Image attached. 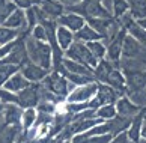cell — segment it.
I'll list each match as a JSON object with an SVG mask.
<instances>
[{
    "instance_id": "6da1fadb",
    "label": "cell",
    "mask_w": 146,
    "mask_h": 143,
    "mask_svg": "<svg viewBox=\"0 0 146 143\" xmlns=\"http://www.w3.org/2000/svg\"><path fill=\"white\" fill-rule=\"evenodd\" d=\"M24 42H26V50H27V56H29L30 62L39 65V67H42L47 71H50L53 67V62H51L53 51H51L50 44L35 39L30 33L27 35Z\"/></svg>"
},
{
    "instance_id": "7a4b0ae2",
    "label": "cell",
    "mask_w": 146,
    "mask_h": 143,
    "mask_svg": "<svg viewBox=\"0 0 146 143\" xmlns=\"http://www.w3.org/2000/svg\"><path fill=\"white\" fill-rule=\"evenodd\" d=\"M41 84L44 86L47 90L54 93L56 96L62 98V100H65V98L68 96V93L75 87L65 78V75L56 72V71H50V72L45 75V78L41 81Z\"/></svg>"
},
{
    "instance_id": "3957f363",
    "label": "cell",
    "mask_w": 146,
    "mask_h": 143,
    "mask_svg": "<svg viewBox=\"0 0 146 143\" xmlns=\"http://www.w3.org/2000/svg\"><path fill=\"white\" fill-rule=\"evenodd\" d=\"M65 56L71 60H75V62H80L86 65V67H90L94 69L96 67V63H98V60H96L94 56H92L90 50L88 48L86 45V42H82V41H75L69 45L66 50H65Z\"/></svg>"
},
{
    "instance_id": "277c9868",
    "label": "cell",
    "mask_w": 146,
    "mask_h": 143,
    "mask_svg": "<svg viewBox=\"0 0 146 143\" xmlns=\"http://www.w3.org/2000/svg\"><path fill=\"white\" fill-rule=\"evenodd\" d=\"M96 89H98V81H92V83L83 86H75L65 100L68 102H88L90 98L95 96Z\"/></svg>"
},
{
    "instance_id": "5b68a950",
    "label": "cell",
    "mask_w": 146,
    "mask_h": 143,
    "mask_svg": "<svg viewBox=\"0 0 146 143\" xmlns=\"http://www.w3.org/2000/svg\"><path fill=\"white\" fill-rule=\"evenodd\" d=\"M17 96H18V106L21 108H35L39 102V84L30 83L26 89L20 90Z\"/></svg>"
},
{
    "instance_id": "8992f818",
    "label": "cell",
    "mask_w": 146,
    "mask_h": 143,
    "mask_svg": "<svg viewBox=\"0 0 146 143\" xmlns=\"http://www.w3.org/2000/svg\"><path fill=\"white\" fill-rule=\"evenodd\" d=\"M127 36V30L121 27V30L116 33V36L107 44V51H106V57L107 60H110L113 63H119V60L122 57V45H123V39Z\"/></svg>"
},
{
    "instance_id": "52a82bcc",
    "label": "cell",
    "mask_w": 146,
    "mask_h": 143,
    "mask_svg": "<svg viewBox=\"0 0 146 143\" xmlns=\"http://www.w3.org/2000/svg\"><path fill=\"white\" fill-rule=\"evenodd\" d=\"M123 75H125L127 92L137 90V89H142V87L146 86V71H140V69H123Z\"/></svg>"
},
{
    "instance_id": "ba28073f",
    "label": "cell",
    "mask_w": 146,
    "mask_h": 143,
    "mask_svg": "<svg viewBox=\"0 0 146 143\" xmlns=\"http://www.w3.org/2000/svg\"><path fill=\"white\" fill-rule=\"evenodd\" d=\"M20 72L23 74L30 83H39V81H42L45 78V75L50 72V71H47L42 67H39V65H36V63L29 60V62H26L23 67L20 68Z\"/></svg>"
},
{
    "instance_id": "9c48e42d",
    "label": "cell",
    "mask_w": 146,
    "mask_h": 143,
    "mask_svg": "<svg viewBox=\"0 0 146 143\" xmlns=\"http://www.w3.org/2000/svg\"><path fill=\"white\" fill-rule=\"evenodd\" d=\"M122 96L119 92H116L111 86L106 84V83H98V89L95 93V100L98 101L100 107L104 104H115L117 101V98Z\"/></svg>"
},
{
    "instance_id": "30bf717a",
    "label": "cell",
    "mask_w": 146,
    "mask_h": 143,
    "mask_svg": "<svg viewBox=\"0 0 146 143\" xmlns=\"http://www.w3.org/2000/svg\"><path fill=\"white\" fill-rule=\"evenodd\" d=\"M38 6H39L42 15L50 20H57L62 14H65V6L57 0H41Z\"/></svg>"
},
{
    "instance_id": "8fae6325",
    "label": "cell",
    "mask_w": 146,
    "mask_h": 143,
    "mask_svg": "<svg viewBox=\"0 0 146 143\" xmlns=\"http://www.w3.org/2000/svg\"><path fill=\"white\" fill-rule=\"evenodd\" d=\"M146 48L140 44L139 41H136L131 35L125 36L123 39V45H122V57L123 59H137Z\"/></svg>"
},
{
    "instance_id": "7c38bea8",
    "label": "cell",
    "mask_w": 146,
    "mask_h": 143,
    "mask_svg": "<svg viewBox=\"0 0 146 143\" xmlns=\"http://www.w3.org/2000/svg\"><path fill=\"white\" fill-rule=\"evenodd\" d=\"M115 107H116V113L123 118H134L142 108L137 104H134L128 96H123V95L117 98V101L115 102Z\"/></svg>"
},
{
    "instance_id": "4fadbf2b",
    "label": "cell",
    "mask_w": 146,
    "mask_h": 143,
    "mask_svg": "<svg viewBox=\"0 0 146 143\" xmlns=\"http://www.w3.org/2000/svg\"><path fill=\"white\" fill-rule=\"evenodd\" d=\"M56 21H57L60 26H63V27H66V29H69L71 32H74V33H75L77 30H80V29H82V27L86 24V20L82 17V15L74 14V12L62 14Z\"/></svg>"
},
{
    "instance_id": "5bb4252c",
    "label": "cell",
    "mask_w": 146,
    "mask_h": 143,
    "mask_svg": "<svg viewBox=\"0 0 146 143\" xmlns=\"http://www.w3.org/2000/svg\"><path fill=\"white\" fill-rule=\"evenodd\" d=\"M23 110L18 104H3V124L6 125H21Z\"/></svg>"
},
{
    "instance_id": "9a60e30c",
    "label": "cell",
    "mask_w": 146,
    "mask_h": 143,
    "mask_svg": "<svg viewBox=\"0 0 146 143\" xmlns=\"http://www.w3.org/2000/svg\"><path fill=\"white\" fill-rule=\"evenodd\" d=\"M106 84L111 86L113 89H115L116 92H119L121 95H123V93L127 92V83H125V75H123V72L121 69L115 68L111 71V72L109 74V77L106 78L104 81Z\"/></svg>"
},
{
    "instance_id": "2e32d148",
    "label": "cell",
    "mask_w": 146,
    "mask_h": 143,
    "mask_svg": "<svg viewBox=\"0 0 146 143\" xmlns=\"http://www.w3.org/2000/svg\"><path fill=\"white\" fill-rule=\"evenodd\" d=\"M29 84H30V81L18 71V72H15L12 77H9V78L5 81V84L2 87H5L6 90H11V92H14V93H18L20 90L26 89Z\"/></svg>"
},
{
    "instance_id": "e0dca14e",
    "label": "cell",
    "mask_w": 146,
    "mask_h": 143,
    "mask_svg": "<svg viewBox=\"0 0 146 143\" xmlns=\"http://www.w3.org/2000/svg\"><path fill=\"white\" fill-rule=\"evenodd\" d=\"M2 26H6V27H11V29H17V30H21V29H27V24H26V12L24 9H20L17 8L15 11L11 12V15L5 20V23Z\"/></svg>"
},
{
    "instance_id": "ac0fdd59",
    "label": "cell",
    "mask_w": 146,
    "mask_h": 143,
    "mask_svg": "<svg viewBox=\"0 0 146 143\" xmlns=\"http://www.w3.org/2000/svg\"><path fill=\"white\" fill-rule=\"evenodd\" d=\"M115 68H116V63L110 62V60H107V59H101V60H98L96 67L94 68V77H95V81H98V83H104L106 78L109 77V74H110Z\"/></svg>"
},
{
    "instance_id": "d6986e66",
    "label": "cell",
    "mask_w": 146,
    "mask_h": 143,
    "mask_svg": "<svg viewBox=\"0 0 146 143\" xmlns=\"http://www.w3.org/2000/svg\"><path fill=\"white\" fill-rule=\"evenodd\" d=\"M142 126H143V114H142V108H140V112L131 119V124H129L127 130V136L129 142L136 143L142 137Z\"/></svg>"
},
{
    "instance_id": "ffe728a7",
    "label": "cell",
    "mask_w": 146,
    "mask_h": 143,
    "mask_svg": "<svg viewBox=\"0 0 146 143\" xmlns=\"http://www.w3.org/2000/svg\"><path fill=\"white\" fill-rule=\"evenodd\" d=\"M63 67L68 72H74V74H83V75H89V77H94V69L90 67H86V65L80 63V62H75V60H71L68 57L63 59ZM95 78V77H94Z\"/></svg>"
},
{
    "instance_id": "44dd1931",
    "label": "cell",
    "mask_w": 146,
    "mask_h": 143,
    "mask_svg": "<svg viewBox=\"0 0 146 143\" xmlns=\"http://www.w3.org/2000/svg\"><path fill=\"white\" fill-rule=\"evenodd\" d=\"M74 39L75 41H82V42H90V41H98L102 39L101 35L96 30H94L89 24H84L80 30H77L74 33Z\"/></svg>"
},
{
    "instance_id": "7402d4cb",
    "label": "cell",
    "mask_w": 146,
    "mask_h": 143,
    "mask_svg": "<svg viewBox=\"0 0 146 143\" xmlns=\"http://www.w3.org/2000/svg\"><path fill=\"white\" fill-rule=\"evenodd\" d=\"M56 38H57V44L60 47V50L65 53V50L74 42V32H71L63 26H59L56 30Z\"/></svg>"
},
{
    "instance_id": "603a6c76",
    "label": "cell",
    "mask_w": 146,
    "mask_h": 143,
    "mask_svg": "<svg viewBox=\"0 0 146 143\" xmlns=\"http://www.w3.org/2000/svg\"><path fill=\"white\" fill-rule=\"evenodd\" d=\"M128 12L134 20L146 18V0H131Z\"/></svg>"
},
{
    "instance_id": "cb8c5ba5",
    "label": "cell",
    "mask_w": 146,
    "mask_h": 143,
    "mask_svg": "<svg viewBox=\"0 0 146 143\" xmlns=\"http://www.w3.org/2000/svg\"><path fill=\"white\" fill-rule=\"evenodd\" d=\"M86 45L90 50L92 56H94L96 60H101V59H106V51H107V47L104 42H101V39L98 41H90V42H86Z\"/></svg>"
},
{
    "instance_id": "d4e9b609",
    "label": "cell",
    "mask_w": 146,
    "mask_h": 143,
    "mask_svg": "<svg viewBox=\"0 0 146 143\" xmlns=\"http://www.w3.org/2000/svg\"><path fill=\"white\" fill-rule=\"evenodd\" d=\"M63 75L72 86H83V84H89V83H92V81H95L94 77L83 75V74H74V72H68V71Z\"/></svg>"
},
{
    "instance_id": "484cf974",
    "label": "cell",
    "mask_w": 146,
    "mask_h": 143,
    "mask_svg": "<svg viewBox=\"0 0 146 143\" xmlns=\"http://www.w3.org/2000/svg\"><path fill=\"white\" fill-rule=\"evenodd\" d=\"M38 112L35 108H24L21 114V128L23 130H30L36 122Z\"/></svg>"
},
{
    "instance_id": "4316f807",
    "label": "cell",
    "mask_w": 146,
    "mask_h": 143,
    "mask_svg": "<svg viewBox=\"0 0 146 143\" xmlns=\"http://www.w3.org/2000/svg\"><path fill=\"white\" fill-rule=\"evenodd\" d=\"M116 107L115 104H104V106H101L95 110V116L100 118L102 120H109V119H113L116 116Z\"/></svg>"
},
{
    "instance_id": "83f0119b",
    "label": "cell",
    "mask_w": 146,
    "mask_h": 143,
    "mask_svg": "<svg viewBox=\"0 0 146 143\" xmlns=\"http://www.w3.org/2000/svg\"><path fill=\"white\" fill-rule=\"evenodd\" d=\"M129 11V3L127 0H115L111 6V15L115 20H121Z\"/></svg>"
},
{
    "instance_id": "f1b7e54d",
    "label": "cell",
    "mask_w": 146,
    "mask_h": 143,
    "mask_svg": "<svg viewBox=\"0 0 146 143\" xmlns=\"http://www.w3.org/2000/svg\"><path fill=\"white\" fill-rule=\"evenodd\" d=\"M20 35V30L17 29H11L6 26H0V45L12 42L14 39H17Z\"/></svg>"
},
{
    "instance_id": "f546056e",
    "label": "cell",
    "mask_w": 146,
    "mask_h": 143,
    "mask_svg": "<svg viewBox=\"0 0 146 143\" xmlns=\"http://www.w3.org/2000/svg\"><path fill=\"white\" fill-rule=\"evenodd\" d=\"M24 12H26V24H27V29L30 32L36 24H39V6L27 8Z\"/></svg>"
},
{
    "instance_id": "4dcf8cb0",
    "label": "cell",
    "mask_w": 146,
    "mask_h": 143,
    "mask_svg": "<svg viewBox=\"0 0 146 143\" xmlns=\"http://www.w3.org/2000/svg\"><path fill=\"white\" fill-rule=\"evenodd\" d=\"M20 71V67L17 65H9V63H0V87L5 84L9 77H12L15 72Z\"/></svg>"
},
{
    "instance_id": "1f68e13d",
    "label": "cell",
    "mask_w": 146,
    "mask_h": 143,
    "mask_svg": "<svg viewBox=\"0 0 146 143\" xmlns=\"http://www.w3.org/2000/svg\"><path fill=\"white\" fill-rule=\"evenodd\" d=\"M15 5L12 3V0H0V24L5 23V20H6L11 12L15 11Z\"/></svg>"
},
{
    "instance_id": "d6a6232c",
    "label": "cell",
    "mask_w": 146,
    "mask_h": 143,
    "mask_svg": "<svg viewBox=\"0 0 146 143\" xmlns=\"http://www.w3.org/2000/svg\"><path fill=\"white\" fill-rule=\"evenodd\" d=\"M0 101L3 104H18V96L17 93L6 90L5 87H0Z\"/></svg>"
},
{
    "instance_id": "836d02e7",
    "label": "cell",
    "mask_w": 146,
    "mask_h": 143,
    "mask_svg": "<svg viewBox=\"0 0 146 143\" xmlns=\"http://www.w3.org/2000/svg\"><path fill=\"white\" fill-rule=\"evenodd\" d=\"M84 143H109L113 139V134H98V136H88L84 133Z\"/></svg>"
},
{
    "instance_id": "e575fe53",
    "label": "cell",
    "mask_w": 146,
    "mask_h": 143,
    "mask_svg": "<svg viewBox=\"0 0 146 143\" xmlns=\"http://www.w3.org/2000/svg\"><path fill=\"white\" fill-rule=\"evenodd\" d=\"M30 35L38 41H42V42H47V33H45V29L42 24H36L33 29L30 30Z\"/></svg>"
},
{
    "instance_id": "d590c367",
    "label": "cell",
    "mask_w": 146,
    "mask_h": 143,
    "mask_svg": "<svg viewBox=\"0 0 146 143\" xmlns=\"http://www.w3.org/2000/svg\"><path fill=\"white\" fill-rule=\"evenodd\" d=\"M12 3L20 9H27L32 6H38L41 3V0H12Z\"/></svg>"
},
{
    "instance_id": "8d00e7d4",
    "label": "cell",
    "mask_w": 146,
    "mask_h": 143,
    "mask_svg": "<svg viewBox=\"0 0 146 143\" xmlns=\"http://www.w3.org/2000/svg\"><path fill=\"white\" fill-rule=\"evenodd\" d=\"M129 139L127 136V131H123V133H119L116 136H113V139L109 142V143H128Z\"/></svg>"
},
{
    "instance_id": "74e56055",
    "label": "cell",
    "mask_w": 146,
    "mask_h": 143,
    "mask_svg": "<svg viewBox=\"0 0 146 143\" xmlns=\"http://www.w3.org/2000/svg\"><path fill=\"white\" fill-rule=\"evenodd\" d=\"M59 3H62L65 8L66 6H74V5H77V3H80L82 0H57Z\"/></svg>"
},
{
    "instance_id": "f35d334b",
    "label": "cell",
    "mask_w": 146,
    "mask_h": 143,
    "mask_svg": "<svg viewBox=\"0 0 146 143\" xmlns=\"http://www.w3.org/2000/svg\"><path fill=\"white\" fill-rule=\"evenodd\" d=\"M3 122V102L0 101V124Z\"/></svg>"
},
{
    "instance_id": "ab89813d",
    "label": "cell",
    "mask_w": 146,
    "mask_h": 143,
    "mask_svg": "<svg viewBox=\"0 0 146 143\" xmlns=\"http://www.w3.org/2000/svg\"><path fill=\"white\" fill-rule=\"evenodd\" d=\"M136 21H137V23H139L140 26L143 27V29H146V18H142V20H136Z\"/></svg>"
},
{
    "instance_id": "60d3db41",
    "label": "cell",
    "mask_w": 146,
    "mask_h": 143,
    "mask_svg": "<svg viewBox=\"0 0 146 143\" xmlns=\"http://www.w3.org/2000/svg\"><path fill=\"white\" fill-rule=\"evenodd\" d=\"M142 137H146V120H143V126H142Z\"/></svg>"
},
{
    "instance_id": "b9f144b4",
    "label": "cell",
    "mask_w": 146,
    "mask_h": 143,
    "mask_svg": "<svg viewBox=\"0 0 146 143\" xmlns=\"http://www.w3.org/2000/svg\"><path fill=\"white\" fill-rule=\"evenodd\" d=\"M127 2H128V3H129V2H131V0H127Z\"/></svg>"
},
{
    "instance_id": "7bdbcfd3",
    "label": "cell",
    "mask_w": 146,
    "mask_h": 143,
    "mask_svg": "<svg viewBox=\"0 0 146 143\" xmlns=\"http://www.w3.org/2000/svg\"><path fill=\"white\" fill-rule=\"evenodd\" d=\"M128 143H133V142H128Z\"/></svg>"
}]
</instances>
